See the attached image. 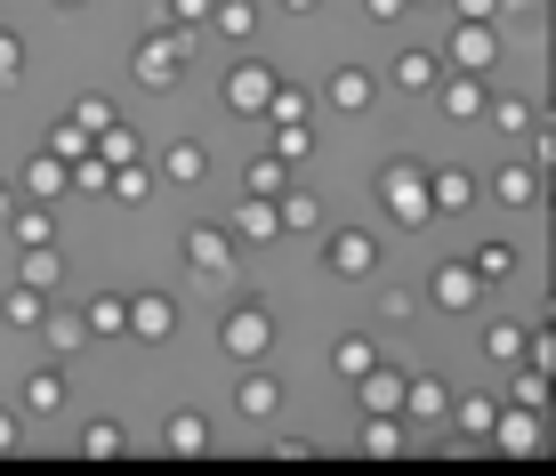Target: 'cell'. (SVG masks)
<instances>
[{
	"label": "cell",
	"mask_w": 556,
	"mask_h": 476,
	"mask_svg": "<svg viewBox=\"0 0 556 476\" xmlns=\"http://www.w3.org/2000/svg\"><path fill=\"white\" fill-rule=\"evenodd\" d=\"M379 211H388L395 226H428L435 211H428V170L419 162H388L379 170Z\"/></svg>",
	"instance_id": "obj_1"
},
{
	"label": "cell",
	"mask_w": 556,
	"mask_h": 476,
	"mask_svg": "<svg viewBox=\"0 0 556 476\" xmlns=\"http://www.w3.org/2000/svg\"><path fill=\"white\" fill-rule=\"evenodd\" d=\"M484 444H501L508 461H541V452H548V421H541L532 404H516V412H492Z\"/></svg>",
	"instance_id": "obj_2"
},
{
	"label": "cell",
	"mask_w": 556,
	"mask_h": 476,
	"mask_svg": "<svg viewBox=\"0 0 556 476\" xmlns=\"http://www.w3.org/2000/svg\"><path fill=\"white\" fill-rule=\"evenodd\" d=\"M218 348L235 355V364H258L266 348H275V315L258 308V299H242L235 315H226V331H218Z\"/></svg>",
	"instance_id": "obj_3"
},
{
	"label": "cell",
	"mask_w": 556,
	"mask_h": 476,
	"mask_svg": "<svg viewBox=\"0 0 556 476\" xmlns=\"http://www.w3.org/2000/svg\"><path fill=\"white\" fill-rule=\"evenodd\" d=\"M129 65H138L146 89H178V73H186V33L169 25V33H153V41H138V57H129Z\"/></svg>",
	"instance_id": "obj_4"
},
{
	"label": "cell",
	"mask_w": 556,
	"mask_h": 476,
	"mask_svg": "<svg viewBox=\"0 0 556 476\" xmlns=\"http://www.w3.org/2000/svg\"><path fill=\"white\" fill-rule=\"evenodd\" d=\"M186 275L194 283H226L235 275V235H226V226H194V235H186Z\"/></svg>",
	"instance_id": "obj_5"
},
{
	"label": "cell",
	"mask_w": 556,
	"mask_h": 476,
	"mask_svg": "<svg viewBox=\"0 0 556 476\" xmlns=\"http://www.w3.org/2000/svg\"><path fill=\"white\" fill-rule=\"evenodd\" d=\"M275 82H282V73L266 65V57H242V65L226 73V105H235V113H266V98H275Z\"/></svg>",
	"instance_id": "obj_6"
},
{
	"label": "cell",
	"mask_w": 556,
	"mask_h": 476,
	"mask_svg": "<svg viewBox=\"0 0 556 476\" xmlns=\"http://www.w3.org/2000/svg\"><path fill=\"white\" fill-rule=\"evenodd\" d=\"M428 299H435V308H444V315H468V308H476V299H484V275H476V266H468V259H452V266H435V283H428Z\"/></svg>",
	"instance_id": "obj_7"
},
{
	"label": "cell",
	"mask_w": 556,
	"mask_h": 476,
	"mask_svg": "<svg viewBox=\"0 0 556 476\" xmlns=\"http://www.w3.org/2000/svg\"><path fill=\"white\" fill-rule=\"evenodd\" d=\"M323 259H331V275H371V259H379V242L363 235V226H339L331 242H323Z\"/></svg>",
	"instance_id": "obj_8"
},
{
	"label": "cell",
	"mask_w": 556,
	"mask_h": 476,
	"mask_svg": "<svg viewBox=\"0 0 556 476\" xmlns=\"http://www.w3.org/2000/svg\"><path fill=\"white\" fill-rule=\"evenodd\" d=\"M452 73H484L492 57H501V41H492V25H468V16H459V33H452Z\"/></svg>",
	"instance_id": "obj_9"
},
{
	"label": "cell",
	"mask_w": 556,
	"mask_h": 476,
	"mask_svg": "<svg viewBox=\"0 0 556 476\" xmlns=\"http://www.w3.org/2000/svg\"><path fill=\"white\" fill-rule=\"evenodd\" d=\"M235 242H275L282 235V211H275V195H242V211H235V226H226Z\"/></svg>",
	"instance_id": "obj_10"
},
{
	"label": "cell",
	"mask_w": 556,
	"mask_h": 476,
	"mask_svg": "<svg viewBox=\"0 0 556 476\" xmlns=\"http://www.w3.org/2000/svg\"><path fill=\"white\" fill-rule=\"evenodd\" d=\"M323 98H331V113H371V98H379V82L363 65H339L331 73V89H323Z\"/></svg>",
	"instance_id": "obj_11"
},
{
	"label": "cell",
	"mask_w": 556,
	"mask_h": 476,
	"mask_svg": "<svg viewBox=\"0 0 556 476\" xmlns=\"http://www.w3.org/2000/svg\"><path fill=\"white\" fill-rule=\"evenodd\" d=\"M122 331H138V339H169L178 331V308H169L162 291H146V299H129V323Z\"/></svg>",
	"instance_id": "obj_12"
},
{
	"label": "cell",
	"mask_w": 556,
	"mask_h": 476,
	"mask_svg": "<svg viewBox=\"0 0 556 476\" xmlns=\"http://www.w3.org/2000/svg\"><path fill=\"white\" fill-rule=\"evenodd\" d=\"M468 202H476V178H468V170H435V178H428V211H435V218L468 211Z\"/></svg>",
	"instance_id": "obj_13"
},
{
	"label": "cell",
	"mask_w": 556,
	"mask_h": 476,
	"mask_svg": "<svg viewBox=\"0 0 556 476\" xmlns=\"http://www.w3.org/2000/svg\"><path fill=\"white\" fill-rule=\"evenodd\" d=\"M162 444L178 452V461H202V452H210V421H202V412H169Z\"/></svg>",
	"instance_id": "obj_14"
},
{
	"label": "cell",
	"mask_w": 556,
	"mask_h": 476,
	"mask_svg": "<svg viewBox=\"0 0 556 476\" xmlns=\"http://www.w3.org/2000/svg\"><path fill=\"white\" fill-rule=\"evenodd\" d=\"M162 178H169V186H202V178H210V146L178 138V146L162 154Z\"/></svg>",
	"instance_id": "obj_15"
},
{
	"label": "cell",
	"mask_w": 556,
	"mask_h": 476,
	"mask_svg": "<svg viewBox=\"0 0 556 476\" xmlns=\"http://www.w3.org/2000/svg\"><path fill=\"white\" fill-rule=\"evenodd\" d=\"M25 195H33V202H65V195H73V170L56 162V154H41V162L25 170Z\"/></svg>",
	"instance_id": "obj_16"
},
{
	"label": "cell",
	"mask_w": 556,
	"mask_h": 476,
	"mask_svg": "<svg viewBox=\"0 0 556 476\" xmlns=\"http://www.w3.org/2000/svg\"><path fill=\"white\" fill-rule=\"evenodd\" d=\"M363 412H404V372H388V364L363 372Z\"/></svg>",
	"instance_id": "obj_17"
},
{
	"label": "cell",
	"mask_w": 556,
	"mask_h": 476,
	"mask_svg": "<svg viewBox=\"0 0 556 476\" xmlns=\"http://www.w3.org/2000/svg\"><path fill=\"white\" fill-rule=\"evenodd\" d=\"M404 444H412V436H404L395 412H371V421H363V452H371V461H395Z\"/></svg>",
	"instance_id": "obj_18"
},
{
	"label": "cell",
	"mask_w": 556,
	"mask_h": 476,
	"mask_svg": "<svg viewBox=\"0 0 556 476\" xmlns=\"http://www.w3.org/2000/svg\"><path fill=\"white\" fill-rule=\"evenodd\" d=\"M444 113L452 122H484V82H476V73H452L444 82Z\"/></svg>",
	"instance_id": "obj_19"
},
{
	"label": "cell",
	"mask_w": 556,
	"mask_h": 476,
	"mask_svg": "<svg viewBox=\"0 0 556 476\" xmlns=\"http://www.w3.org/2000/svg\"><path fill=\"white\" fill-rule=\"evenodd\" d=\"M210 25H218L226 41H251L258 33V0H210Z\"/></svg>",
	"instance_id": "obj_20"
},
{
	"label": "cell",
	"mask_w": 556,
	"mask_h": 476,
	"mask_svg": "<svg viewBox=\"0 0 556 476\" xmlns=\"http://www.w3.org/2000/svg\"><path fill=\"white\" fill-rule=\"evenodd\" d=\"M492 195H501V202H508V211H532V202H541V178H532V170H525V162H508V170H501V178H492Z\"/></svg>",
	"instance_id": "obj_21"
},
{
	"label": "cell",
	"mask_w": 556,
	"mask_h": 476,
	"mask_svg": "<svg viewBox=\"0 0 556 476\" xmlns=\"http://www.w3.org/2000/svg\"><path fill=\"white\" fill-rule=\"evenodd\" d=\"M122 452H129L122 421H89V428H81V461H122Z\"/></svg>",
	"instance_id": "obj_22"
},
{
	"label": "cell",
	"mask_w": 556,
	"mask_h": 476,
	"mask_svg": "<svg viewBox=\"0 0 556 476\" xmlns=\"http://www.w3.org/2000/svg\"><path fill=\"white\" fill-rule=\"evenodd\" d=\"M89 339H122V323H129V299L122 291H105V299H89Z\"/></svg>",
	"instance_id": "obj_23"
},
{
	"label": "cell",
	"mask_w": 556,
	"mask_h": 476,
	"mask_svg": "<svg viewBox=\"0 0 556 476\" xmlns=\"http://www.w3.org/2000/svg\"><path fill=\"white\" fill-rule=\"evenodd\" d=\"M282 186H291V162L282 154H258L251 170H242V195H282Z\"/></svg>",
	"instance_id": "obj_24"
},
{
	"label": "cell",
	"mask_w": 556,
	"mask_h": 476,
	"mask_svg": "<svg viewBox=\"0 0 556 476\" xmlns=\"http://www.w3.org/2000/svg\"><path fill=\"white\" fill-rule=\"evenodd\" d=\"M0 315H9V331H41V291H33V283H16V291L0 299Z\"/></svg>",
	"instance_id": "obj_25"
},
{
	"label": "cell",
	"mask_w": 556,
	"mask_h": 476,
	"mask_svg": "<svg viewBox=\"0 0 556 476\" xmlns=\"http://www.w3.org/2000/svg\"><path fill=\"white\" fill-rule=\"evenodd\" d=\"M404 404L419 412V421H444V404H452V388H444V379H404Z\"/></svg>",
	"instance_id": "obj_26"
},
{
	"label": "cell",
	"mask_w": 556,
	"mask_h": 476,
	"mask_svg": "<svg viewBox=\"0 0 556 476\" xmlns=\"http://www.w3.org/2000/svg\"><path fill=\"white\" fill-rule=\"evenodd\" d=\"M235 404L251 412V421H266V412L282 404V379H266V372H251V379H242V396H235Z\"/></svg>",
	"instance_id": "obj_27"
},
{
	"label": "cell",
	"mask_w": 556,
	"mask_h": 476,
	"mask_svg": "<svg viewBox=\"0 0 556 476\" xmlns=\"http://www.w3.org/2000/svg\"><path fill=\"white\" fill-rule=\"evenodd\" d=\"M105 195H122V202H146V195H153V170H146V162H122V170H105Z\"/></svg>",
	"instance_id": "obj_28"
},
{
	"label": "cell",
	"mask_w": 556,
	"mask_h": 476,
	"mask_svg": "<svg viewBox=\"0 0 556 476\" xmlns=\"http://www.w3.org/2000/svg\"><path fill=\"white\" fill-rule=\"evenodd\" d=\"M25 404H33V412H56V404H65V372L41 364V372L25 379Z\"/></svg>",
	"instance_id": "obj_29"
},
{
	"label": "cell",
	"mask_w": 556,
	"mask_h": 476,
	"mask_svg": "<svg viewBox=\"0 0 556 476\" xmlns=\"http://www.w3.org/2000/svg\"><path fill=\"white\" fill-rule=\"evenodd\" d=\"M444 412L459 421V436H484V428H492V396H452Z\"/></svg>",
	"instance_id": "obj_30"
},
{
	"label": "cell",
	"mask_w": 556,
	"mask_h": 476,
	"mask_svg": "<svg viewBox=\"0 0 556 476\" xmlns=\"http://www.w3.org/2000/svg\"><path fill=\"white\" fill-rule=\"evenodd\" d=\"M56 275H65V259H56V242H33V251H25V283H33V291H49Z\"/></svg>",
	"instance_id": "obj_31"
},
{
	"label": "cell",
	"mask_w": 556,
	"mask_h": 476,
	"mask_svg": "<svg viewBox=\"0 0 556 476\" xmlns=\"http://www.w3.org/2000/svg\"><path fill=\"white\" fill-rule=\"evenodd\" d=\"M331 364H339V372H348V379H363V372H371V364H379V348H371V339H363V331H355V339H339V348H331Z\"/></svg>",
	"instance_id": "obj_32"
},
{
	"label": "cell",
	"mask_w": 556,
	"mask_h": 476,
	"mask_svg": "<svg viewBox=\"0 0 556 476\" xmlns=\"http://www.w3.org/2000/svg\"><path fill=\"white\" fill-rule=\"evenodd\" d=\"M468 266H476L484 283H508V275H516V242H484V251H476Z\"/></svg>",
	"instance_id": "obj_33"
},
{
	"label": "cell",
	"mask_w": 556,
	"mask_h": 476,
	"mask_svg": "<svg viewBox=\"0 0 556 476\" xmlns=\"http://www.w3.org/2000/svg\"><path fill=\"white\" fill-rule=\"evenodd\" d=\"M484 355H492V364H516V355H525V323H492V331H484Z\"/></svg>",
	"instance_id": "obj_34"
},
{
	"label": "cell",
	"mask_w": 556,
	"mask_h": 476,
	"mask_svg": "<svg viewBox=\"0 0 556 476\" xmlns=\"http://www.w3.org/2000/svg\"><path fill=\"white\" fill-rule=\"evenodd\" d=\"M395 89H435V57H428V49L395 57Z\"/></svg>",
	"instance_id": "obj_35"
},
{
	"label": "cell",
	"mask_w": 556,
	"mask_h": 476,
	"mask_svg": "<svg viewBox=\"0 0 556 476\" xmlns=\"http://www.w3.org/2000/svg\"><path fill=\"white\" fill-rule=\"evenodd\" d=\"M275 154L282 162H306V154H315V129H306V122H275Z\"/></svg>",
	"instance_id": "obj_36"
},
{
	"label": "cell",
	"mask_w": 556,
	"mask_h": 476,
	"mask_svg": "<svg viewBox=\"0 0 556 476\" xmlns=\"http://www.w3.org/2000/svg\"><path fill=\"white\" fill-rule=\"evenodd\" d=\"M49 154H56V162H81V154H89V129H81V122H56V129H49Z\"/></svg>",
	"instance_id": "obj_37"
},
{
	"label": "cell",
	"mask_w": 556,
	"mask_h": 476,
	"mask_svg": "<svg viewBox=\"0 0 556 476\" xmlns=\"http://www.w3.org/2000/svg\"><path fill=\"white\" fill-rule=\"evenodd\" d=\"M41 323H49V348H56V355H73V348L89 339V323H81V315H41Z\"/></svg>",
	"instance_id": "obj_38"
},
{
	"label": "cell",
	"mask_w": 556,
	"mask_h": 476,
	"mask_svg": "<svg viewBox=\"0 0 556 476\" xmlns=\"http://www.w3.org/2000/svg\"><path fill=\"white\" fill-rule=\"evenodd\" d=\"M266 113H275V122H306V113H315V98H306V89H282V82H275Z\"/></svg>",
	"instance_id": "obj_39"
},
{
	"label": "cell",
	"mask_w": 556,
	"mask_h": 476,
	"mask_svg": "<svg viewBox=\"0 0 556 476\" xmlns=\"http://www.w3.org/2000/svg\"><path fill=\"white\" fill-rule=\"evenodd\" d=\"M484 122H492V129H508V138H516V129H532V105H525V98H508V105H484Z\"/></svg>",
	"instance_id": "obj_40"
},
{
	"label": "cell",
	"mask_w": 556,
	"mask_h": 476,
	"mask_svg": "<svg viewBox=\"0 0 556 476\" xmlns=\"http://www.w3.org/2000/svg\"><path fill=\"white\" fill-rule=\"evenodd\" d=\"M65 122H81V129H89V138H98V129L113 122V98H81V105H73V113H65Z\"/></svg>",
	"instance_id": "obj_41"
},
{
	"label": "cell",
	"mask_w": 556,
	"mask_h": 476,
	"mask_svg": "<svg viewBox=\"0 0 556 476\" xmlns=\"http://www.w3.org/2000/svg\"><path fill=\"white\" fill-rule=\"evenodd\" d=\"M169 25H178V33H202V25H210V0H169Z\"/></svg>",
	"instance_id": "obj_42"
},
{
	"label": "cell",
	"mask_w": 556,
	"mask_h": 476,
	"mask_svg": "<svg viewBox=\"0 0 556 476\" xmlns=\"http://www.w3.org/2000/svg\"><path fill=\"white\" fill-rule=\"evenodd\" d=\"M16 73H25V41H16V33H0V82H16Z\"/></svg>",
	"instance_id": "obj_43"
},
{
	"label": "cell",
	"mask_w": 556,
	"mask_h": 476,
	"mask_svg": "<svg viewBox=\"0 0 556 476\" xmlns=\"http://www.w3.org/2000/svg\"><path fill=\"white\" fill-rule=\"evenodd\" d=\"M452 9H459V16H468V25H492V16H501V9H508V0H452Z\"/></svg>",
	"instance_id": "obj_44"
},
{
	"label": "cell",
	"mask_w": 556,
	"mask_h": 476,
	"mask_svg": "<svg viewBox=\"0 0 556 476\" xmlns=\"http://www.w3.org/2000/svg\"><path fill=\"white\" fill-rule=\"evenodd\" d=\"M9 452H25V421H16V412H0V461H9Z\"/></svg>",
	"instance_id": "obj_45"
},
{
	"label": "cell",
	"mask_w": 556,
	"mask_h": 476,
	"mask_svg": "<svg viewBox=\"0 0 556 476\" xmlns=\"http://www.w3.org/2000/svg\"><path fill=\"white\" fill-rule=\"evenodd\" d=\"M508 396H516V404H532V412H541V396H548V388H541V372H516V388H508Z\"/></svg>",
	"instance_id": "obj_46"
},
{
	"label": "cell",
	"mask_w": 556,
	"mask_h": 476,
	"mask_svg": "<svg viewBox=\"0 0 556 476\" xmlns=\"http://www.w3.org/2000/svg\"><path fill=\"white\" fill-rule=\"evenodd\" d=\"M412 0H363V16H371V25H388V16H404Z\"/></svg>",
	"instance_id": "obj_47"
},
{
	"label": "cell",
	"mask_w": 556,
	"mask_h": 476,
	"mask_svg": "<svg viewBox=\"0 0 556 476\" xmlns=\"http://www.w3.org/2000/svg\"><path fill=\"white\" fill-rule=\"evenodd\" d=\"M16 211V186H0V218H9Z\"/></svg>",
	"instance_id": "obj_48"
},
{
	"label": "cell",
	"mask_w": 556,
	"mask_h": 476,
	"mask_svg": "<svg viewBox=\"0 0 556 476\" xmlns=\"http://www.w3.org/2000/svg\"><path fill=\"white\" fill-rule=\"evenodd\" d=\"M282 9H291V16H306V9H315V0H282Z\"/></svg>",
	"instance_id": "obj_49"
},
{
	"label": "cell",
	"mask_w": 556,
	"mask_h": 476,
	"mask_svg": "<svg viewBox=\"0 0 556 476\" xmlns=\"http://www.w3.org/2000/svg\"><path fill=\"white\" fill-rule=\"evenodd\" d=\"M412 9H444V0H412Z\"/></svg>",
	"instance_id": "obj_50"
},
{
	"label": "cell",
	"mask_w": 556,
	"mask_h": 476,
	"mask_svg": "<svg viewBox=\"0 0 556 476\" xmlns=\"http://www.w3.org/2000/svg\"><path fill=\"white\" fill-rule=\"evenodd\" d=\"M56 9H81V0H56Z\"/></svg>",
	"instance_id": "obj_51"
}]
</instances>
